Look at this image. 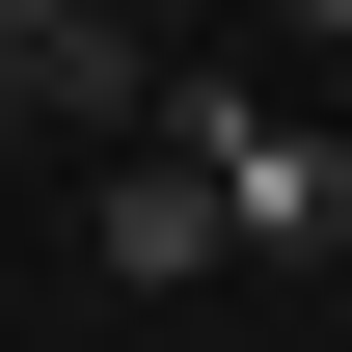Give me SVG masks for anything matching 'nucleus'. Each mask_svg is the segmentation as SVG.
Segmentation results:
<instances>
[{
  "instance_id": "f03ea898",
  "label": "nucleus",
  "mask_w": 352,
  "mask_h": 352,
  "mask_svg": "<svg viewBox=\"0 0 352 352\" xmlns=\"http://www.w3.org/2000/svg\"><path fill=\"white\" fill-rule=\"evenodd\" d=\"M217 244H244V217H217V163H190V135H135V163H109V271H135V298H190Z\"/></svg>"
},
{
  "instance_id": "20e7f679",
  "label": "nucleus",
  "mask_w": 352,
  "mask_h": 352,
  "mask_svg": "<svg viewBox=\"0 0 352 352\" xmlns=\"http://www.w3.org/2000/svg\"><path fill=\"white\" fill-rule=\"evenodd\" d=\"M298 28H352V0H298Z\"/></svg>"
},
{
  "instance_id": "7ed1b4c3",
  "label": "nucleus",
  "mask_w": 352,
  "mask_h": 352,
  "mask_svg": "<svg viewBox=\"0 0 352 352\" xmlns=\"http://www.w3.org/2000/svg\"><path fill=\"white\" fill-rule=\"evenodd\" d=\"M28 109H54V0H0V135H28Z\"/></svg>"
},
{
  "instance_id": "f257e3e1",
  "label": "nucleus",
  "mask_w": 352,
  "mask_h": 352,
  "mask_svg": "<svg viewBox=\"0 0 352 352\" xmlns=\"http://www.w3.org/2000/svg\"><path fill=\"white\" fill-rule=\"evenodd\" d=\"M163 135L217 163V217H244L271 271H325V244H352V135H298L271 82H163Z\"/></svg>"
}]
</instances>
